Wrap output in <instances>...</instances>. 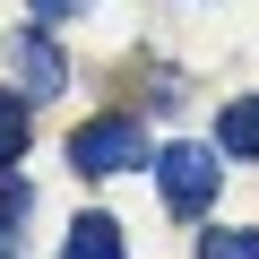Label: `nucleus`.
I'll use <instances>...</instances> for the list:
<instances>
[{
  "mask_svg": "<svg viewBox=\"0 0 259 259\" xmlns=\"http://www.w3.org/2000/svg\"><path fill=\"white\" fill-rule=\"evenodd\" d=\"M156 182H164V207L173 216H207L216 190H225V156L207 139H173V147H156Z\"/></svg>",
  "mask_w": 259,
  "mask_h": 259,
  "instance_id": "nucleus-1",
  "label": "nucleus"
},
{
  "mask_svg": "<svg viewBox=\"0 0 259 259\" xmlns=\"http://www.w3.org/2000/svg\"><path fill=\"white\" fill-rule=\"evenodd\" d=\"M121 164H156V147H147V121H130V112H104V121L69 130V173L104 182V173H121Z\"/></svg>",
  "mask_w": 259,
  "mask_h": 259,
  "instance_id": "nucleus-2",
  "label": "nucleus"
},
{
  "mask_svg": "<svg viewBox=\"0 0 259 259\" xmlns=\"http://www.w3.org/2000/svg\"><path fill=\"white\" fill-rule=\"evenodd\" d=\"M9 61H18V87H26V95H61V87H69V61L52 52V35H44V26L9 35Z\"/></svg>",
  "mask_w": 259,
  "mask_h": 259,
  "instance_id": "nucleus-3",
  "label": "nucleus"
},
{
  "mask_svg": "<svg viewBox=\"0 0 259 259\" xmlns=\"http://www.w3.org/2000/svg\"><path fill=\"white\" fill-rule=\"evenodd\" d=\"M130 242H121V216H104V207H78L69 216V233H61V259H121Z\"/></svg>",
  "mask_w": 259,
  "mask_h": 259,
  "instance_id": "nucleus-4",
  "label": "nucleus"
},
{
  "mask_svg": "<svg viewBox=\"0 0 259 259\" xmlns=\"http://www.w3.org/2000/svg\"><path fill=\"white\" fill-rule=\"evenodd\" d=\"M216 147H225V156H259V95L225 104V121H216Z\"/></svg>",
  "mask_w": 259,
  "mask_h": 259,
  "instance_id": "nucleus-5",
  "label": "nucleus"
},
{
  "mask_svg": "<svg viewBox=\"0 0 259 259\" xmlns=\"http://www.w3.org/2000/svg\"><path fill=\"white\" fill-rule=\"evenodd\" d=\"M26 207H35V190H26L18 173H0V259H18V233H26Z\"/></svg>",
  "mask_w": 259,
  "mask_h": 259,
  "instance_id": "nucleus-6",
  "label": "nucleus"
},
{
  "mask_svg": "<svg viewBox=\"0 0 259 259\" xmlns=\"http://www.w3.org/2000/svg\"><path fill=\"white\" fill-rule=\"evenodd\" d=\"M199 259H259V233H242V225H207V233H199Z\"/></svg>",
  "mask_w": 259,
  "mask_h": 259,
  "instance_id": "nucleus-7",
  "label": "nucleus"
},
{
  "mask_svg": "<svg viewBox=\"0 0 259 259\" xmlns=\"http://www.w3.org/2000/svg\"><path fill=\"white\" fill-rule=\"evenodd\" d=\"M26 156V95H0V164Z\"/></svg>",
  "mask_w": 259,
  "mask_h": 259,
  "instance_id": "nucleus-8",
  "label": "nucleus"
},
{
  "mask_svg": "<svg viewBox=\"0 0 259 259\" xmlns=\"http://www.w3.org/2000/svg\"><path fill=\"white\" fill-rule=\"evenodd\" d=\"M26 9H35V26H52V18H78L87 0H26Z\"/></svg>",
  "mask_w": 259,
  "mask_h": 259,
  "instance_id": "nucleus-9",
  "label": "nucleus"
}]
</instances>
